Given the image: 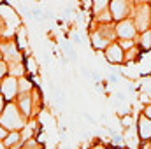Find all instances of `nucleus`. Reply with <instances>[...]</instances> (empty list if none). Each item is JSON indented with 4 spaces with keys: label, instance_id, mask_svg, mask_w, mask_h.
Segmentation results:
<instances>
[{
    "label": "nucleus",
    "instance_id": "obj_1",
    "mask_svg": "<svg viewBox=\"0 0 151 149\" xmlns=\"http://www.w3.org/2000/svg\"><path fill=\"white\" fill-rule=\"evenodd\" d=\"M0 123H2V126H5V128H9V130H14V132L21 130V128L25 126V121H23L21 114L18 111V107L12 105V104H9V105L5 107V111H4L2 117H0Z\"/></svg>",
    "mask_w": 151,
    "mask_h": 149
},
{
    "label": "nucleus",
    "instance_id": "obj_2",
    "mask_svg": "<svg viewBox=\"0 0 151 149\" xmlns=\"http://www.w3.org/2000/svg\"><path fill=\"white\" fill-rule=\"evenodd\" d=\"M135 32H137L135 23H132V21H128V19L119 21L118 27H116V34H118V37H121L123 40H130V39L135 35Z\"/></svg>",
    "mask_w": 151,
    "mask_h": 149
},
{
    "label": "nucleus",
    "instance_id": "obj_3",
    "mask_svg": "<svg viewBox=\"0 0 151 149\" xmlns=\"http://www.w3.org/2000/svg\"><path fill=\"white\" fill-rule=\"evenodd\" d=\"M18 91H19V84H18V79L16 77H7L2 82V93L5 95L7 100H12Z\"/></svg>",
    "mask_w": 151,
    "mask_h": 149
},
{
    "label": "nucleus",
    "instance_id": "obj_4",
    "mask_svg": "<svg viewBox=\"0 0 151 149\" xmlns=\"http://www.w3.org/2000/svg\"><path fill=\"white\" fill-rule=\"evenodd\" d=\"M109 9H111V14H113L114 19L123 21V18H125L127 12H128V4L123 2V0H114V2H111Z\"/></svg>",
    "mask_w": 151,
    "mask_h": 149
},
{
    "label": "nucleus",
    "instance_id": "obj_5",
    "mask_svg": "<svg viewBox=\"0 0 151 149\" xmlns=\"http://www.w3.org/2000/svg\"><path fill=\"white\" fill-rule=\"evenodd\" d=\"M150 9H148V5H144L141 11H139V14H137V18H135V28L137 30H141V32H148V27H150Z\"/></svg>",
    "mask_w": 151,
    "mask_h": 149
},
{
    "label": "nucleus",
    "instance_id": "obj_6",
    "mask_svg": "<svg viewBox=\"0 0 151 149\" xmlns=\"http://www.w3.org/2000/svg\"><path fill=\"white\" fill-rule=\"evenodd\" d=\"M106 58H107L111 63H121V62L125 60L123 49H121L118 44H111V46L106 49Z\"/></svg>",
    "mask_w": 151,
    "mask_h": 149
},
{
    "label": "nucleus",
    "instance_id": "obj_7",
    "mask_svg": "<svg viewBox=\"0 0 151 149\" xmlns=\"http://www.w3.org/2000/svg\"><path fill=\"white\" fill-rule=\"evenodd\" d=\"M139 137L144 139V140H150L151 139V119L146 117L144 114L139 117Z\"/></svg>",
    "mask_w": 151,
    "mask_h": 149
},
{
    "label": "nucleus",
    "instance_id": "obj_8",
    "mask_svg": "<svg viewBox=\"0 0 151 149\" xmlns=\"http://www.w3.org/2000/svg\"><path fill=\"white\" fill-rule=\"evenodd\" d=\"M2 51L5 53V56H7L9 60H12V58H14V60H18V56H19V54H18V51H16V46H14L12 42L4 44V46H2Z\"/></svg>",
    "mask_w": 151,
    "mask_h": 149
},
{
    "label": "nucleus",
    "instance_id": "obj_9",
    "mask_svg": "<svg viewBox=\"0 0 151 149\" xmlns=\"http://www.w3.org/2000/svg\"><path fill=\"white\" fill-rule=\"evenodd\" d=\"M127 144H128V148H132V149H137V146H139L137 135H135L134 130H128V132H127Z\"/></svg>",
    "mask_w": 151,
    "mask_h": 149
},
{
    "label": "nucleus",
    "instance_id": "obj_10",
    "mask_svg": "<svg viewBox=\"0 0 151 149\" xmlns=\"http://www.w3.org/2000/svg\"><path fill=\"white\" fill-rule=\"evenodd\" d=\"M19 142V133L18 132H12V133H9L7 137H5V148H11V146H14V144H18Z\"/></svg>",
    "mask_w": 151,
    "mask_h": 149
},
{
    "label": "nucleus",
    "instance_id": "obj_11",
    "mask_svg": "<svg viewBox=\"0 0 151 149\" xmlns=\"http://www.w3.org/2000/svg\"><path fill=\"white\" fill-rule=\"evenodd\" d=\"M141 44H142L144 49H151V30L144 32V35H142V39H141Z\"/></svg>",
    "mask_w": 151,
    "mask_h": 149
},
{
    "label": "nucleus",
    "instance_id": "obj_12",
    "mask_svg": "<svg viewBox=\"0 0 151 149\" xmlns=\"http://www.w3.org/2000/svg\"><path fill=\"white\" fill-rule=\"evenodd\" d=\"M21 109H23V114H27V116L30 114L32 109H30V98H28V97H23V100H21Z\"/></svg>",
    "mask_w": 151,
    "mask_h": 149
},
{
    "label": "nucleus",
    "instance_id": "obj_13",
    "mask_svg": "<svg viewBox=\"0 0 151 149\" xmlns=\"http://www.w3.org/2000/svg\"><path fill=\"white\" fill-rule=\"evenodd\" d=\"M21 74H23V67L19 63H16V65L11 67V77H18V75H21Z\"/></svg>",
    "mask_w": 151,
    "mask_h": 149
},
{
    "label": "nucleus",
    "instance_id": "obj_14",
    "mask_svg": "<svg viewBox=\"0 0 151 149\" xmlns=\"http://www.w3.org/2000/svg\"><path fill=\"white\" fill-rule=\"evenodd\" d=\"M18 84H19V91H28V90L32 88L30 81H27V79H21V81H18Z\"/></svg>",
    "mask_w": 151,
    "mask_h": 149
},
{
    "label": "nucleus",
    "instance_id": "obj_15",
    "mask_svg": "<svg viewBox=\"0 0 151 149\" xmlns=\"http://www.w3.org/2000/svg\"><path fill=\"white\" fill-rule=\"evenodd\" d=\"M119 47H121V49H123V47H125V49H130V47H134V42H132V40H121Z\"/></svg>",
    "mask_w": 151,
    "mask_h": 149
},
{
    "label": "nucleus",
    "instance_id": "obj_16",
    "mask_svg": "<svg viewBox=\"0 0 151 149\" xmlns=\"http://www.w3.org/2000/svg\"><path fill=\"white\" fill-rule=\"evenodd\" d=\"M5 72H7V65H5L4 62H0V79L5 75Z\"/></svg>",
    "mask_w": 151,
    "mask_h": 149
},
{
    "label": "nucleus",
    "instance_id": "obj_17",
    "mask_svg": "<svg viewBox=\"0 0 151 149\" xmlns=\"http://www.w3.org/2000/svg\"><path fill=\"white\" fill-rule=\"evenodd\" d=\"M135 56H137V51H135V49H130L128 54H127V60H132V58H135Z\"/></svg>",
    "mask_w": 151,
    "mask_h": 149
},
{
    "label": "nucleus",
    "instance_id": "obj_18",
    "mask_svg": "<svg viewBox=\"0 0 151 149\" xmlns=\"http://www.w3.org/2000/svg\"><path fill=\"white\" fill-rule=\"evenodd\" d=\"M144 116L151 119V105H148V107H146V111H144Z\"/></svg>",
    "mask_w": 151,
    "mask_h": 149
},
{
    "label": "nucleus",
    "instance_id": "obj_19",
    "mask_svg": "<svg viewBox=\"0 0 151 149\" xmlns=\"http://www.w3.org/2000/svg\"><path fill=\"white\" fill-rule=\"evenodd\" d=\"M4 137H7V133H5L4 126H0V139H4Z\"/></svg>",
    "mask_w": 151,
    "mask_h": 149
},
{
    "label": "nucleus",
    "instance_id": "obj_20",
    "mask_svg": "<svg viewBox=\"0 0 151 149\" xmlns=\"http://www.w3.org/2000/svg\"><path fill=\"white\" fill-rule=\"evenodd\" d=\"M2 109H4V98L0 97V112H2Z\"/></svg>",
    "mask_w": 151,
    "mask_h": 149
},
{
    "label": "nucleus",
    "instance_id": "obj_21",
    "mask_svg": "<svg viewBox=\"0 0 151 149\" xmlns=\"http://www.w3.org/2000/svg\"><path fill=\"white\" fill-rule=\"evenodd\" d=\"M0 149H7V148H5V144H2V142H0Z\"/></svg>",
    "mask_w": 151,
    "mask_h": 149
},
{
    "label": "nucleus",
    "instance_id": "obj_22",
    "mask_svg": "<svg viewBox=\"0 0 151 149\" xmlns=\"http://www.w3.org/2000/svg\"><path fill=\"white\" fill-rule=\"evenodd\" d=\"M25 149H32V148H25Z\"/></svg>",
    "mask_w": 151,
    "mask_h": 149
},
{
    "label": "nucleus",
    "instance_id": "obj_23",
    "mask_svg": "<svg viewBox=\"0 0 151 149\" xmlns=\"http://www.w3.org/2000/svg\"><path fill=\"white\" fill-rule=\"evenodd\" d=\"M0 56H2V53H0Z\"/></svg>",
    "mask_w": 151,
    "mask_h": 149
}]
</instances>
